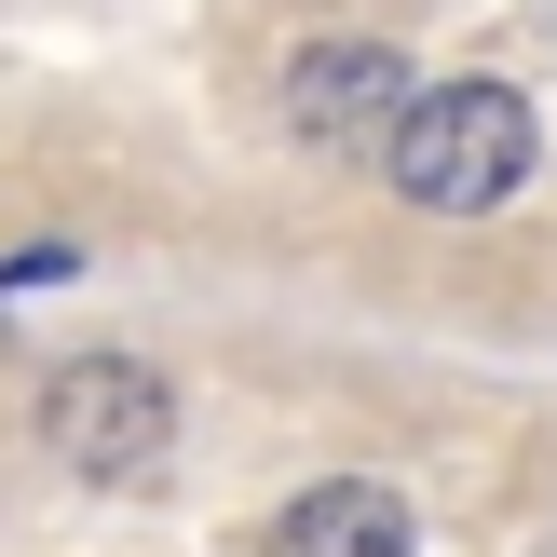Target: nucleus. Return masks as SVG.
<instances>
[{
  "label": "nucleus",
  "instance_id": "nucleus-1",
  "mask_svg": "<svg viewBox=\"0 0 557 557\" xmlns=\"http://www.w3.org/2000/svg\"><path fill=\"white\" fill-rule=\"evenodd\" d=\"M395 190L422 218H490V205H517V177H531V96L517 82H435L422 109L395 123Z\"/></svg>",
  "mask_w": 557,
  "mask_h": 557
},
{
  "label": "nucleus",
  "instance_id": "nucleus-2",
  "mask_svg": "<svg viewBox=\"0 0 557 557\" xmlns=\"http://www.w3.org/2000/svg\"><path fill=\"white\" fill-rule=\"evenodd\" d=\"M163 435H177V395H163V368H136V354H82V368L41 381V449L69 462V476H150Z\"/></svg>",
  "mask_w": 557,
  "mask_h": 557
},
{
  "label": "nucleus",
  "instance_id": "nucleus-3",
  "mask_svg": "<svg viewBox=\"0 0 557 557\" xmlns=\"http://www.w3.org/2000/svg\"><path fill=\"white\" fill-rule=\"evenodd\" d=\"M408 54L395 41H313L286 69V123L313 136V150H354V136H381V150H395V123H408Z\"/></svg>",
  "mask_w": 557,
  "mask_h": 557
},
{
  "label": "nucleus",
  "instance_id": "nucleus-4",
  "mask_svg": "<svg viewBox=\"0 0 557 557\" xmlns=\"http://www.w3.org/2000/svg\"><path fill=\"white\" fill-rule=\"evenodd\" d=\"M272 557H408V504H395L381 476H326V490L286 504Z\"/></svg>",
  "mask_w": 557,
  "mask_h": 557
}]
</instances>
